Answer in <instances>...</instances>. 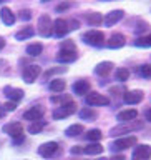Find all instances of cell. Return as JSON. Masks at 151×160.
I'll return each mask as SVG.
<instances>
[{"label": "cell", "mask_w": 151, "mask_h": 160, "mask_svg": "<svg viewBox=\"0 0 151 160\" xmlns=\"http://www.w3.org/2000/svg\"><path fill=\"white\" fill-rule=\"evenodd\" d=\"M40 2H50V0H40Z\"/></svg>", "instance_id": "cell-47"}, {"label": "cell", "mask_w": 151, "mask_h": 160, "mask_svg": "<svg viewBox=\"0 0 151 160\" xmlns=\"http://www.w3.org/2000/svg\"><path fill=\"white\" fill-rule=\"evenodd\" d=\"M136 117H138V112H136L134 108L121 110V112H118V115H116V118H118L121 123H125V122H133Z\"/></svg>", "instance_id": "cell-16"}, {"label": "cell", "mask_w": 151, "mask_h": 160, "mask_svg": "<svg viewBox=\"0 0 151 160\" xmlns=\"http://www.w3.org/2000/svg\"><path fill=\"white\" fill-rule=\"evenodd\" d=\"M134 45H136V47H151V33L136 38L134 40Z\"/></svg>", "instance_id": "cell-29"}, {"label": "cell", "mask_w": 151, "mask_h": 160, "mask_svg": "<svg viewBox=\"0 0 151 160\" xmlns=\"http://www.w3.org/2000/svg\"><path fill=\"white\" fill-rule=\"evenodd\" d=\"M134 145H136V137L130 135V137H121V138L115 140L111 143V150L113 152H121V150H126L130 147H134Z\"/></svg>", "instance_id": "cell-5"}, {"label": "cell", "mask_w": 151, "mask_h": 160, "mask_svg": "<svg viewBox=\"0 0 151 160\" xmlns=\"http://www.w3.org/2000/svg\"><path fill=\"white\" fill-rule=\"evenodd\" d=\"M83 133V125L82 123H75V125H70L67 128V135L68 137H77V135Z\"/></svg>", "instance_id": "cell-26"}, {"label": "cell", "mask_w": 151, "mask_h": 160, "mask_svg": "<svg viewBox=\"0 0 151 160\" xmlns=\"http://www.w3.org/2000/svg\"><path fill=\"white\" fill-rule=\"evenodd\" d=\"M95 160H108V158H95Z\"/></svg>", "instance_id": "cell-46"}, {"label": "cell", "mask_w": 151, "mask_h": 160, "mask_svg": "<svg viewBox=\"0 0 151 160\" xmlns=\"http://www.w3.org/2000/svg\"><path fill=\"white\" fill-rule=\"evenodd\" d=\"M143 123L141 122H133V123H126V125H118V127L111 128V135H121V133H128L133 132V130L141 128Z\"/></svg>", "instance_id": "cell-12"}, {"label": "cell", "mask_w": 151, "mask_h": 160, "mask_svg": "<svg viewBox=\"0 0 151 160\" xmlns=\"http://www.w3.org/2000/svg\"><path fill=\"white\" fill-rule=\"evenodd\" d=\"M3 112H5V110H3V105H0V118H2V115H3Z\"/></svg>", "instance_id": "cell-45"}, {"label": "cell", "mask_w": 151, "mask_h": 160, "mask_svg": "<svg viewBox=\"0 0 151 160\" xmlns=\"http://www.w3.org/2000/svg\"><path fill=\"white\" fill-rule=\"evenodd\" d=\"M3 93H5V97H7L10 102H15V103H17L18 100L23 98V90H20V88L5 87V88H3Z\"/></svg>", "instance_id": "cell-13"}, {"label": "cell", "mask_w": 151, "mask_h": 160, "mask_svg": "<svg viewBox=\"0 0 151 160\" xmlns=\"http://www.w3.org/2000/svg\"><path fill=\"white\" fill-rule=\"evenodd\" d=\"M87 103L92 105V107H98V105H108V103H110V98L105 97V95H101V93L93 92V93H88V95H87Z\"/></svg>", "instance_id": "cell-9"}, {"label": "cell", "mask_w": 151, "mask_h": 160, "mask_svg": "<svg viewBox=\"0 0 151 160\" xmlns=\"http://www.w3.org/2000/svg\"><path fill=\"white\" fill-rule=\"evenodd\" d=\"M3 47H5V40H3L2 37H0V50H2Z\"/></svg>", "instance_id": "cell-43"}, {"label": "cell", "mask_w": 151, "mask_h": 160, "mask_svg": "<svg viewBox=\"0 0 151 160\" xmlns=\"http://www.w3.org/2000/svg\"><path fill=\"white\" fill-rule=\"evenodd\" d=\"M82 152H83L82 147H73L72 148V153H82Z\"/></svg>", "instance_id": "cell-42"}, {"label": "cell", "mask_w": 151, "mask_h": 160, "mask_svg": "<svg viewBox=\"0 0 151 160\" xmlns=\"http://www.w3.org/2000/svg\"><path fill=\"white\" fill-rule=\"evenodd\" d=\"M43 117V107L42 105H35V107H32L30 110H27V112L23 113V118L28 120V122H37V120H42Z\"/></svg>", "instance_id": "cell-11"}, {"label": "cell", "mask_w": 151, "mask_h": 160, "mask_svg": "<svg viewBox=\"0 0 151 160\" xmlns=\"http://www.w3.org/2000/svg\"><path fill=\"white\" fill-rule=\"evenodd\" d=\"M87 138L90 142H98V140L101 138V132H100L98 128H93V130H90V132H87Z\"/></svg>", "instance_id": "cell-30"}, {"label": "cell", "mask_w": 151, "mask_h": 160, "mask_svg": "<svg viewBox=\"0 0 151 160\" xmlns=\"http://www.w3.org/2000/svg\"><path fill=\"white\" fill-rule=\"evenodd\" d=\"M15 108H17V103H15V102H7V103L3 105V110H5V112H13Z\"/></svg>", "instance_id": "cell-35"}, {"label": "cell", "mask_w": 151, "mask_h": 160, "mask_svg": "<svg viewBox=\"0 0 151 160\" xmlns=\"http://www.w3.org/2000/svg\"><path fill=\"white\" fill-rule=\"evenodd\" d=\"M138 72H139V75L141 77H144V78H151V65H141V67L138 68Z\"/></svg>", "instance_id": "cell-31"}, {"label": "cell", "mask_w": 151, "mask_h": 160, "mask_svg": "<svg viewBox=\"0 0 151 160\" xmlns=\"http://www.w3.org/2000/svg\"><path fill=\"white\" fill-rule=\"evenodd\" d=\"M149 157H151V147L146 143L136 145L133 150V155H131L133 160H149Z\"/></svg>", "instance_id": "cell-6"}, {"label": "cell", "mask_w": 151, "mask_h": 160, "mask_svg": "<svg viewBox=\"0 0 151 160\" xmlns=\"http://www.w3.org/2000/svg\"><path fill=\"white\" fill-rule=\"evenodd\" d=\"M33 35V27H23L22 30H18L15 33V38L17 40H25V38H30Z\"/></svg>", "instance_id": "cell-24"}, {"label": "cell", "mask_w": 151, "mask_h": 160, "mask_svg": "<svg viewBox=\"0 0 151 160\" xmlns=\"http://www.w3.org/2000/svg\"><path fill=\"white\" fill-rule=\"evenodd\" d=\"M57 72H65V67H62V68H52V70H48V72L45 73V77H50L52 73H57Z\"/></svg>", "instance_id": "cell-39"}, {"label": "cell", "mask_w": 151, "mask_h": 160, "mask_svg": "<svg viewBox=\"0 0 151 160\" xmlns=\"http://www.w3.org/2000/svg\"><path fill=\"white\" fill-rule=\"evenodd\" d=\"M83 42L92 47H101L105 42V35L100 30H90V32L83 33Z\"/></svg>", "instance_id": "cell-2"}, {"label": "cell", "mask_w": 151, "mask_h": 160, "mask_svg": "<svg viewBox=\"0 0 151 160\" xmlns=\"http://www.w3.org/2000/svg\"><path fill=\"white\" fill-rule=\"evenodd\" d=\"M101 2H108V0H101Z\"/></svg>", "instance_id": "cell-49"}, {"label": "cell", "mask_w": 151, "mask_h": 160, "mask_svg": "<svg viewBox=\"0 0 151 160\" xmlns=\"http://www.w3.org/2000/svg\"><path fill=\"white\" fill-rule=\"evenodd\" d=\"M111 70H113V63L111 62H100L97 67H95V73L100 75V77H106Z\"/></svg>", "instance_id": "cell-19"}, {"label": "cell", "mask_w": 151, "mask_h": 160, "mask_svg": "<svg viewBox=\"0 0 151 160\" xmlns=\"http://www.w3.org/2000/svg\"><path fill=\"white\" fill-rule=\"evenodd\" d=\"M83 152H85V153H88V155H100V153L103 152V147H101V143L93 142V143L87 145V147L83 148Z\"/></svg>", "instance_id": "cell-22"}, {"label": "cell", "mask_w": 151, "mask_h": 160, "mask_svg": "<svg viewBox=\"0 0 151 160\" xmlns=\"http://www.w3.org/2000/svg\"><path fill=\"white\" fill-rule=\"evenodd\" d=\"M75 112H77V103L73 102H67L63 105H60V107L53 112V118L55 120H62V118H67L70 117V115H73Z\"/></svg>", "instance_id": "cell-3"}, {"label": "cell", "mask_w": 151, "mask_h": 160, "mask_svg": "<svg viewBox=\"0 0 151 160\" xmlns=\"http://www.w3.org/2000/svg\"><path fill=\"white\" fill-rule=\"evenodd\" d=\"M73 92L77 95H87L90 92V83L87 80H78L73 83Z\"/></svg>", "instance_id": "cell-20"}, {"label": "cell", "mask_w": 151, "mask_h": 160, "mask_svg": "<svg viewBox=\"0 0 151 160\" xmlns=\"http://www.w3.org/2000/svg\"><path fill=\"white\" fill-rule=\"evenodd\" d=\"M42 50H43L42 43H32V45H28V47H27V53L32 55V57H37V55L42 53Z\"/></svg>", "instance_id": "cell-27"}, {"label": "cell", "mask_w": 151, "mask_h": 160, "mask_svg": "<svg viewBox=\"0 0 151 160\" xmlns=\"http://www.w3.org/2000/svg\"><path fill=\"white\" fill-rule=\"evenodd\" d=\"M20 18H22V20H30V18H32V12H30L28 8L22 10V12H20Z\"/></svg>", "instance_id": "cell-36"}, {"label": "cell", "mask_w": 151, "mask_h": 160, "mask_svg": "<svg viewBox=\"0 0 151 160\" xmlns=\"http://www.w3.org/2000/svg\"><path fill=\"white\" fill-rule=\"evenodd\" d=\"M45 127V120H37V122H32L30 123V127H28V132L30 133H38V132H42Z\"/></svg>", "instance_id": "cell-28"}, {"label": "cell", "mask_w": 151, "mask_h": 160, "mask_svg": "<svg viewBox=\"0 0 151 160\" xmlns=\"http://www.w3.org/2000/svg\"><path fill=\"white\" fill-rule=\"evenodd\" d=\"M48 87H50V90H52V92H63L65 87H67V83H65V80L55 78V80H52V82H50Z\"/></svg>", "instance_id": "cell-23"}, {"label": "cell", "mask_w": 151, "mask_h": 160, "mask_svg": "<svg viewBox=\"0 0 151 160\" xmlns=\"http://www.w3.org/2000/svg\"><path fill=\"white\" fill-rule=\"evenodd\" d=\"M52 102L53 103H67V102H72V98H70V95H57V97H52Z\"/></svg>", "instance_id": "cell-32"}, {"label": "cell", "mask_w": 151, "mask_h": 160, "mask_svg": "<svg viewBox=\"0 0 151 160\" xmlns=\"http://www.w3.org/2000/svg\"><path fill=\"white\" fill-rule=\"evenodd\" d=\"M0 18H2V22L5 25H13L15 23V15H13L12 10L7 8V7L0 10Z\"/></svg>", "instance_id": "cell-21"}, {"label": "cell", "mask_w": 151, "mask_h": 160, "mask_svg": "<svg viewBox=\"0 0 151 160\" xmlns=\"http://www.w3.org/2000/svg\"><path fill=\"white\" fill-rule=\"evenodd\" d=\"M70 2H63V3H60V5H57V12H63V10H67V8H70Z\"/></svg>", "instance_id": "cell-38"}, {"label": "cell", "mask_w": 151, "mask_h": 160, "mask_svg": "<svg viewBox=\"0 0 151 160\" xmlns=\"http://www.w3.org/2000/svg\"><path fill=\"white\" fill-rule=\"evenodd\" d=\"M125 43H126V38H125L123 33H113L108 40V47L110 48H121Z\"/></svg>", "instance_id": "cell-18"}, {"label": "cell", "mask_w": 151, "mask_h": 160, "mask_svg": "<svg viewBox=\"0 0 151 160\" xmlns=\"http://www.w3.org/2000/svg\"><path fill=\"white\" fill-rule=\"evenodd\" d=\"M110 160H125L121 155H116V157H113V158H110Z\"/></svg>", "instance_id": "cell-44"}, {"label": "cell", "mask_w": 151, "mask_h": 160, "mask_svg": "<svg viewBox=\"0 0 151 160\" xmlns=\"http://www.w3.org/2000/svg\"><path fill=\"white\" fill-rule=\"evenodd\" d=\"M87 22L90 25H98V23L103 22V17H101V13H98V12H92V13H87Z\"/></svg>", "instance_id": "cell-25"}, {"label": "cell", "mask_w": 151, "mask_h": 160, "mask_svg": "<svg viewBox=\"0 0 151 160\" xmlns=\"http://www.w3.org/2000/svg\"><path fill=\"white\" fill-rule=\"evenodd\" d=\"M68 25H70V30H75V28H78L80 23H78V20H72V22H70Z\"/></svg>", "instance_id": "cell-40"}, {"label": "cell", "mask_w": 151, "mask_h": 160, "mask_svg": "<svg viewBox=\"0 0 151 160\" xmlns=\"http://www.w3.org/2000/svg\"><path fill=\"white\" fill-rule=\"evenodd\" d=\"M77 60V50H72V48H60V52L57 55V62L60 63H68V62H73Z\"/></svg>", "instance_id": "cell-10"}, {"label": "cell", "mask_w": 151, "mask_h": 160, "mask_svg": "<svg viewBox=\"0 0 151 160\" xmlns=\"http://www.w3.org/2000/svg\"><path fill=\"white\" fill-rule=\"evenodd\" d=\"M125 102L130 103V105H134V103H139L143 100V92L141 90H131V92H126L125 93Z\"/></svg>", "instance_id": "cell-17"}, {"label": "cell", "mask_w": 151, "mask_h": 160, "mask_svg": "<svg viewBox=\"0 0 151 160\" xmlns=\"http://www.w3.org/2000/svg\"><path fill=\"white\" fill-rule=\"evenodd\" d=\"M57 150H58V143L57 142H47V143H43L42 147L38 148V153L42 155V157H52V155L57 153Z\"/></svg>", "instance_id": "cell-15"}, {"label": "cell", "mask_w": 151, "mask_h": 160, "mask_svg": "<svg viewBox=\"0 0 151 160\" xmlns=\"http://www.w3.org/2000/svg\"><path fill=\"white\" fill-rule=\"evenodd\" d=\"M40 73H42L40 65H28V67H25V70H23V80L27 83H32L38 78Z\"/></svg>", "instance_id": "cell-7"}, {"label": "cell", "mask_w": 151, "mask_h": 160, "mask_svg": "<svg viewBox=\"0 0 151 160\" xmlns=\"http://www.w3.org/2000/svg\"><path fill=\"white\" fill-rule=\"evenodd\" d=\"M60 48H72V50H77V47H75V43L72 42V40H65Z\"/></svg>", "instance_id": "cell-37"}, {"label": "cell", "mask_w": 151, "mask_h": 160, "mask_svg": "<svg viewBox=\"0 0 151 160\" xmlns=\"http://www.w3.org/2000/svg\"><path fill=\"white\" fill-rule=\"evenodd\" d=\"M70 32V25H68V22L67 20H63V18H57L53 22V33L57 35V37H65Z\"/></svg>", "instance_id": "cell-8"}, {"label": "cell", "mask_w": 151, "mask_h": 160, "mask_svg": "<svg viewBox=\"0 0 151 160\" xmlns=\"http://www.w3.org/2000/svg\"><path fill=\"white\" fill-rule=\"evenodd\" d=\"M3 132L8 133L10 137L13 138V143H20V142H23V138H25L23 127L20 125V122H12V123L3 125Z\"/></svg>", "instance_id": "cell-1"}, {"label": "cell", "mask_w": 151, "mask_h": 160, "mask_svg": "<svg viewBox=\"0 0 151 160\" xmlns=\"http://www.w3.org/2000/svg\"><path fill=\"white\" fill-rule=\"evenodd\" d=\"M37 27H38V33L42 37H50L53 33V22L50 18V15H40Z\"/></svg>", "instance_id": "cell-4"}, {"label": "cell", "mask_w": 151, "mask_h": 160, "mask_svg": "<svg viewBox=\"0 0 151 160\" xmlns=\"http://www.w3.org/2000/svg\"><path fill=\"white\" fill-rule=\"evenodd\" d=\"M123 15H125L123 10H113V12H110L106 17L103 18V22H105V25H106V27H113L115 23H118L120 20L123 18Z\"/></svg>", "instance_id": "cell-14"}, {"label": "cell", "mask_w": 151, "mask_h": 160, "mask_svg": "<svg viewBox=\"0 0 151 160\" xmlns=\"http://www.w3.org/2000/svg\"><path fill=\"white\" fill-rule=\"evenodd\" d=\"M2 2H5V0H0V3H2Z\"/></svg>", "instance_id": "cell-48"}, {"label": "cell", "mask_w": 151, "mask_h": 160, "mask_svg": "<svg viewBox=\"0 0 151 160\" xmlns=\"http://www.w3.org/2000/svg\"><path fill=\"white\" fill-rule=\"evenodd\" d=\"M144 118H146L148 122H151V108H148L146 112H144Z\"/></svg>", "instance_id": "cell-41"}, {"label": "cell", "mask_w": 151, "mask_h": 160, "mask_svg": "<svg viewBox=\"0 0 151 160\" xmlns=\"http://www.w3.org/2000/svg\"><path fill=\"white\" fill-rule=\"evenodd\" d=\"M130 77V72L126 68H118L116 70V80H120V82H125V80H128Z\"/></svg>", "instance_id": "cell-34"}, {"label": "cell", "mask_w": 151, "mask_h": 160, "mask_svg": "<svg viewBox=\"0 0 151 160\" xmlns=\"http://www.w3.org/2000/svg\"><path fill=\"white\" fill-rule=\"evenodd\" d=\"M95 115L97 113H95L92 108H83L82 112H80V117H82L83 120H92V118H95Z\"/></svg>", "instance_id": "cell-33"}]
</instances>
